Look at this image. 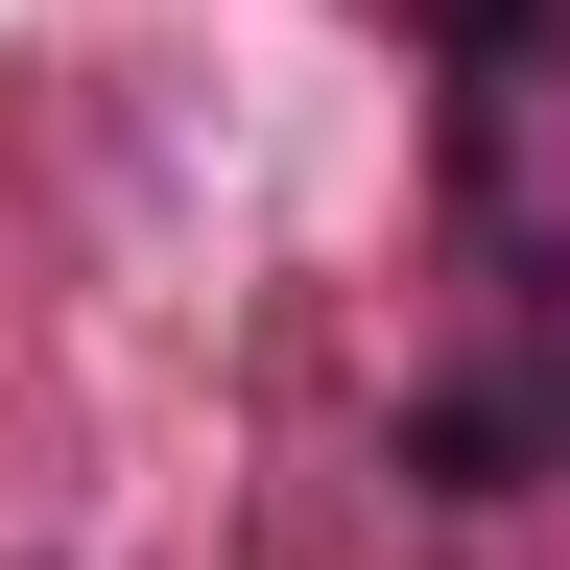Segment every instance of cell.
Returning <instances> with one entry per match:
<instances>
[{
  "mask_svg": "<svg viewBox=\"0 0 570 570\" xmlns=\"http://www.w3.org/2000/svg\"><path fill=\"white\" fill-rule=\"evenodd\" d=\"M452 190L499 262H570V0H499L452 71Z\"/></svg>",
  "mask_w": 570,
  "mask_h": 570,
  "instance_id": "cell-1",
  "label": "cell"
}]
</instances>
